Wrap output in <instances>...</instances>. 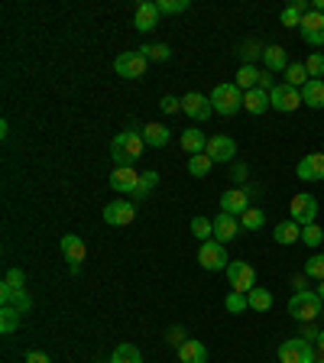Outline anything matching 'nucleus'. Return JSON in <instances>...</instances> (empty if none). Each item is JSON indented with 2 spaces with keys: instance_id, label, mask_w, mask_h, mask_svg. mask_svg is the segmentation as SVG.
I'll return each mask as SVG.
<instances>
[{
  "instance_id": "nucleus-28",
  "label": "nucleus",
  "mask_w": 324,
  "mask_h": 363,
  "mask_svg": "<svg viewBox=\"0 0 324 363\" xmlns=\"http://www.w3.org/2000/svg\"><path fill=\"white\" fill-rule=\"evenodd\" d=\"M259 78H263V72H259L256 65H240L237 88H240V91H253V88H259Z\"/></svg>"
},
{
  "instance_id": "nucleus-15",
  "label": "nucleus",
  "mask_w": 324,
  "mask_h": 363,
  "mask_svg": "<svg viewBox=\"0 0 324 363\" xmlns=\"http://www.w3.org/2000/svg\"><path fill=\"white\" fill-rule=\"evenodd\" d=\"M247 208H253V204H250V192H247V188H227V192L221 194V211L224 214L240 218Z\"/></svg>"
},
{
  "instance_id": "nucleus-12",
  "label": "nucleus",
  "mask_w": 324,
  "mask_h": 363,
  "mask_svg": "<svg viewBox=\"0 0 324 363\" xmlns=\"http://www.w3.org/2000/svg\"><path fill=\"white\" fill-rule=\"evenodd\" d=\"M302 39H305L308 46H324V13H318V10H308L305 17H302Z\"/></svg>"
},
{
  "instance_id": "nucleus-33",
  "label": "nucleus",
  "mask_w": 324,
  "mask_h": 363,
  "mask_svg": "<svg viewBox=\"0 0 324 363\" xmlns=\"http://www.w3.org/2000/svg\"><path fill=\"white\" fill-rule=\"evenodd\" d=\"M107 363H143V354H140L133 344H120Z\"/></svg>"
},
{
  "instance_id": "nucleus-44",
  "label": "nucleus",
  "mask_w": 324,
  "mask_h": 363,
  "mask_svg": "<svg viewBox=\"0 0 324 363\" xmlns=\"http://www.w3.org/2000/svg\"><path fill=\"white\" fill-rule=\"evenodd\" d=\"M4 282H7V286H13V289H26V286H23V282H26L23 270H17V266H10L7 276H4Z\"/></svg>"
},
{
  "instance_id": "nucleus-48",
  "label": "nucleus",
  "mask_w": 324,
  "mask_h": 363,
  "mask_svg": "<svg viewBox=\"0 0 324 363\" xmlns=\"http://www.w3.org/2000/svg\"><path fill=\"white\" fill-rule=\"evenodd\" d=\"M26 363H52V360L43 354V350H29V354H26Z\"/></svg>"
},
{
  "instance_id": "nucleus-50",
  "label": "nucleus",
  "mask_w": 324,
  "mask_h": 363,
  "mask_svg": "<svg viewBox=\"0 0 324 363\" xmlns=\"http://www.w3.org/2000/svg\"><path fill=\"white\" fill-rule=\"evenodd\" d=\"M315 10L318 13H324V0H315Z\"/></svg>"
},
{
  "instance_id": "nucleus-39",
  "label": "nucleus",
  "mask_w": 324,
  "mask_h": 363,
  "mask_svg": "<svg viewBox=\"0 0 324 363\" xmlns=\"http://www.w3.org/2000/svg\"><path fill=\"white\" fill-rule=\"evenodd\" d=\"M224 305H227V312H231V315H243L250 308V302H247V296H243V292H231Z\"/></svg>"
},
{
  "instance_id": "nucleus-8",
  "label": "nucleus",
  "mask_w": 324,
  "mask_h": 363,
  "mask_svg": "<svg viewBox=\"0 0 324 363\" xmlns=\"http://www.w3.org/2000/svg\"><path fill=\"white\" fill-rule=\"evenodd\" d=\"M137 218V202H127V198H117V202L104 204V220L111 227H127Z\"/></svg>"
},
{
  "instance_id": "nucleus-16",
  "label": "nucleus",
  "mask_w": 324,
  "mask_h": 363,
  "mask_svg": "<svg viewBox=\"0 0 324 363\" xmlns=\"http://www.w3.org/2000/svg\"><path fill=\"white\" fill-rule=\"evenodd\" d=\"M208 156H211V162H231L234 156H237V143H234L231 136H224V133H217V136H208Z\"/></svg>"
},
{
  "instance_id": "nucleus-46",
  "label": "nucleus",
  "mask_w": 324,
  "mask_h": 363,
  "mask_svg": "<svg viewBox=\"0 0 324 363\" xmlns=\"http://www.w3.org/2000/svg\"><path fill=\"white\" fill-rule=\"evenodd\" d=\"M318 334H321V331L315 328V321H308V324H302V334H299V338H305L308 344H315V341H318Z\"/></svg>"
},
{
  "instance_id": "nucleus-32",
  "label": "nucleus",
  "mask_w": 324,
  "mask_h": 363,
  "mask_svg": "<svg viewBox=\"0 0 324 363\" xmlns=\"http://www.w3.org/2000/svg\"><path fill=\"white\" fill-rule=\"evenodd\" d=\"M211 169H214V162H211V156H208V152H198V156H191V159H188V176L205 178Z\"/></svg>"
},
{
  "instance_id": "nucleus-36",
  "label": "nucleus",
  "mask_w": 324,
  "mask_h": 363,
  "mask_svg": "<svg viewBox=\"0 0 324 363\" xmlns=\"http://www.w3.org/2000/svg\"><path fill=\"white\" fill-rule=\"evenodd\" d=\"M156 182H159V172H143V176H140V185H137V192H133V202H140V198H146V194L153 192L156 188Z\"/></svg>"
},
{
  "instance_id": "nucleus-40",
  "label": "nucleus",
  "mask_w": 324,
  "mask_h": 363,
  "mask_svg": "<svg viewBox=\"0 0 324 363\" xmlns=\"http://www.w3.org/2000/svg\"><path fill=\"white\" fill-rule=\"evenodd\" d=\"M156 7H159V13H172L175 17V13H185L191 4L188 0H156Z\"/></svg>"
},
{
  "instance_id": "nucleus-43",
  "label": "nucleus",
  "mask_w": 324,
  "mask_h": 363,
  "mask_svg": "<svg viewBox=\"0 0 324 363\" xmlns=\"http://www.w3.org/2000/svg\"><path fill=\"white\" fill-rule=\"evenodd\" d=\"M263 52L266 49H259V43H247V46H243V52H240V55H243V65H253V62L259 59Z\"/></svg>"
},
{
  "instance_id": "nucleus-27",
  "label": "nucleus",
  "mask_w": 324,
  "mask_h": 363,
  "mask_svg": "<svg viewBox=\"0 0 324 363\" xmlns=\"http://www.w3.org/2000/svg\"><path fill=\"white\" fill-rule=\"evenodd\" d=\"M182 150L188 152V156H198V152L208 150V136L201 133V130H185L182 133Z\"/></svg>"
},
{
  "instance_id": "nucleus-38",
  "label": "nucleus",
  "mask_w": 324,
  "mask_h": 363,
  "mask_svg": "<svg viewBox=\"0 0 324 363\" xmlns=\"http://www.w3.org/2000/svg\"><path fill=\"white\" fill-rule=\"evenodd\" d=\"M321 240H324V230L318 227V224L302 227V244H305V246H321Z\"/></svg>"
},
{
  "instance_id": "nucleus-31",
  "label": "nucleus",
  "mask_w": 324,
  "mask_h": 363,
  "mask_svg": "<svg viewBox=\"0 0 324 363\" xmlns=\"http://www.w3.org/2000/svg\"><path fill=\"white\" fill-rule=\"evenodd\" d=\"M20 308H13V305H4L0 308V334H13V331L20 328Z\"/></svg>"
},
{
  "instance_id": "nucleus-47",
  "label": "nucleus",
  "mask_w": 324,
  "mask_h": 363,
  "mask_svg": "<svg viewBox=\"0 0 324 363\" xmlns=\"http://www.w3.org/2000/svg\"><path fill=\"white\" fill-rule=\"evenodd\" d=\"M169 344L175 347V344H185V328H172L169 331Z\"/></svg>"
},
{
  "instance_id": "nucleus-14",
  "label": "nucleus",
  "mask_w": 324,
  "mask_h": 363,
  "mask_svg": "<svg viewBox=\"0 0 324 363\" xmlns=\"http://www.w3.org/2000/svg\"><path fill=\"white\" fill-rule=\"evenodd\" d=\"M133 26H137L140 33H153L156 26H159V7H156L153 0H140L137 10H133Z\"/></svg>"
},
{
  "instance_id": "nucleus-29",
  "label": "nucleus",
  "mask_w": 324,
  "mask_h": 363,
  "mask_svg": "<svg viewBox=\"0 0 324 363\" xmlns=\"http://www.w3.org/2000/svg\"><path fill=\"white\" fill-rule=\"evenodd\" d=\"M282 75H285V85L299 88V91L308 85V68H305V62H289V68H285Z\"/></svg>"
},
{
  "instance_id": "nucleus-49",
  "label": "nucleus",
  "mask_w": 324,
  "mask_h": 363,
  "mask_svg": "<svg viewBox=\"0 0 324 363\" xmlns=\"http://www.w3.org/2000/svg\"><path fill=\"white\" fill-rule=\"evenodd\" d=\"M315 347H318V350H321V354H324V331H321V334H318V341H315Z\"/></svg>"
},
{
  "instance_id": "nucleus-6",
  "label": "nucleus",
  "mask_w": 324,
  "mask_h": 363,
  "mask_svg": "<svg viewBox=\"0 0 324 363\" xmlns=\"http://www.w3.org/2000/svg\"><path fill=\"white\" fill-rule=\"evenodd\" d=\"M198 263H201V270H208V272L227 270V266H231V263H227V246L217 244V240H205V244L198 246Z\"/></svg>"
},
{
  "instance_id": "nucleus-7",
  "label": "nucleus",
  "mask_w": 324,
  "mask_h": 363,
  "mask_svg": "<svg viewBox=\"0 0 324 363\" xmlns=\"http://www.w3.org/2000/svg\"><path fill=\"white\" fill-rule=\"evenodd\" d=\"M227 279H231L234 292H243V296H250L256 289V270L250 266V263L243 260H231V266H227Z\"/></svg>"
},
{
  "instance_id": "nucleus-42",
  "label": "nucleus",
  "mask_w": 324,
  "mask_h": 363,
  "mask_svg": "<svg viewBox=\"0 0 324 363\" xmlns=\"http://www.w3.org/2000/svg\"><path fill=\"white\" fill-rule=\"evenodd\" d=\"M305 68H308V78H324V55H321V52L308 55V59H305Z\"/></svg>"
},
{
  "instance_id": "nucleus-2",
  "label": "nucleus",
  "mask_w": 324,
  "mask_h": 363,
  "mask_svg": "<svg viewBox=\"0 0 324 363\" xmlns=\"http://www.w3.org/2000/svg\"><path fill=\"white\" fill-rule=\"evenodd\" d=\"M208 98H211L214 114H221V117H234V114L243 110V91L237 88V81H224V85H217Z\"/></svg>"
},
{
  "instance_id": "nucleus-20",
  "label": "nucleus",
  "mask_w": 324,
  "mask_h": 363,
  "mask_svg": "<svg viewBox=\"0 0 324 363\" xmlns=\"http://www.w3.org/2000/svg\"><path fill=\"white\" fill-rule=\"evenodd\" d=\"M273 107V101H269V91H263V88H253V91H243V110H250L253 117H259V114H266V110Z\"/></svg>"
},
{
  "instance_id": "nucleus-41",
  "label": "nucleus",
  "mask_w": 324,
  "mask_h": 363,
  "mask_svg": "<svg viewBox=\"0 0 324 363\" xmlns=\"http://www.w3.org/2000/svg\"><path fill=\"white\" fill-rule=\"evenodd\" d=\"M305 276H311V279L321 282V279H324V253H315L311 260L305 263Z\"/></svg>"
},
{
  "instance_id": "nucleus-10",
  "label": "nucleus",
  "mask_w": 324,
  "mask_h": 363,
  "mask_svg": "<svg viewBox=\"0 0 324 363\" xmlns=\"http://www.w3.org/2000/svg\"><path fill=\"white\" fill-rule=\"evenodd\" d=\"M269 101H273V107L279 110V114H292V110L302 107V91L282 81V85H276L273 91H269Z\"/></svg>"
},
{
  "instance_id": "nucleus-35",
  "label": "nucleus",
  "mask_w": 324,
  "mask_h": 363,
  "mask_svg": "<svg viewBox=\"0 0 324 363\" xmlns=\"http://www.w3.org/2000/svg\"><path fill=\"white\" fill-rule=\"evenodd\" d=\"M191 234H195L201 244H205V240H214V220L201 218V214H198V218H191Z\"/></svg>"
},
{
  "instance_id": "nucleus-3",
  "label": "nucleus",
  "mask_w": 324,
  "mask_h": 363,
  "mask_svg": "<svg viewBox=\"0 0 324 363\" xmlns=\"http://www.w3.org/2000/svg\"><path fill=\"white\" fill-rule=\"evenodd\" d=\"M289 315H292L295 321H302V324L315 321L318 315H324L321 296H318V292H305V289H299V292L289 298Z\"/></svg>"
},
{
  "instance_id": "nucleus-23",
  "label": "nucleus",
  "mask_w": 324,
  "mask_h": 363,
  "mask_svg": "<svg viewBox=\"0 0 324 363\" xmlns=\"http://www.w3.org/2000/svg\"><path fill=\"white\" fill-rule=\"evenodd\" d=\"M273 240L276 244H282V246H289V244H299L302 240V227L295 224V220H282V224H276V230H273Z\"/></svg>"
},
{
  "instance_id": "nucleus-45",
  "label": "nucleus",
  "mask_w": 324,
  "mask_h": 363,
  "mask_svg": "<svg viewBox=\"0 0 324 363\" xmlns=\"http://www.w3.org/2000/svg\"><path fill=\"white\" fill-rule=\"evenodd\" d=\"M159 107H162V114H175V110H182V98H172V94H166L159 101Z\"/></svg>"
},
{
  "instance_id": "nucleus-21",
  "label": "nucleus",
  "mask_w": 324,
  "mask_h": 363,
  "mask_svg": "<svg viewBox=\"0 0 324 363\" xmlns=\"http://www.w3.org/2000/svg\"><path fill=\"white\" fill-rule=\"evenodd\" d=\"M302 104H305V107H315V110L324 107V81L321 78H308V85L302 88Z\"/></svg>"
},
{
  "instance_id": "nucleus-34",
  "label": "nucleus",
  "mask_w": 324,
  "mask_h": 363,
  "mask_svg": "<svg viewBox=\"0 0 324 363\" xmlns=\"http://www.w3.org/2000/svg\"><path fill=\"white\" fill-rule=\"evenodd\" d=\"M263 224H266L263 208H247V211L240 214V227H247V230H259Z\"/></svg>"
},
{
  "instance_id": "nucleus-4",
  "label": "nucleus",
  "mask_w": 324,
  "mask_h": 363,
  "mask_svg": "<svg viewBox=\"0 0 324 363\" xmlns=\"http://www.w3.org/2000/svg\"><path fill=\"white\" fill-rule=\"evenodd\" d=\"M279 360L282 363H315V344H308L305 338H289L279 344Z\"/></svg>"
},
{
  "instance_id": "nucleus-51",
  "label": "nucleus",
  "mask_w": 324,
  "mask_h": 363,
  "mask_svg": "<svg viewBox=\"0 0 324 363\" xmlns=\"http://www.w3.org/2000/svg\"><path fill=\"white\" fill-rule=\"evenodd\" d=\"M318 296H321V302H324V279L318 282Z\"/></svg>"
},
{
  "instance_id": "nucleus-13",
  "label": "nucleus",
  "mask_w": 324,
  "mask_h": 363,
  "mask_svg": "<svg viewBox=\"0 0 324 363\" xmlns=\"http://www.w3.org/2000/svg\"><path fill=\"white\" fill-rule=\"evenodd\" d=\"M111 188L114 192H120V194H130L133 198V192H137V185H140V176H137V169L133 166H117V169L111 172Z\"/></svg>"
},
{
  "instance_id": "nucleus-19",
  "label": "nucleus",
  "mask_w": 324,
  "mask_h": 363,
  "mask_svg": "<svg viewBox=\"0 0 324 363\" xmlns=\"http://www.w3.org/2000/svg\"><path fill=\"white\" fill-rule=\"evenodd\" d=\"M240 234V220L234 218V214H217V218H214V240H217V244H231L234 237Z\"/></svg>"
},
{
  "instance_id": "nucleus-9",
  "label": "nucleus",
  "mask_w": 324,
  "mask_h": 363,
  "mask_svg": "<svg viewBox=\"0 0 324 363\" xmlns=\"http://www.w3.org/2000/svg\"><path fill=\"white\" fill-rule=\"evenodd\" d=\"M146 65H149V59H146L140 49L137 52H120L117 62H114V72H117L120 78H143Z\"/></svg>"
},
{
  "instance_id": "nucleus-24",
  "label": "nucleus",
  "mask_w": 324,
  "mask_h": 363,
  "mask_svg": "<svg viewBox=\"0 0 324 363\" xmlns=\"http://www.w3.org/2000/svg\"><path fill=\"white\" fill-rule=\"evenodd\" d=\"M140 133H143V140H146V146H166L172 140V133H169V127L166 124H146V127H140Z\"/></svg>"
},
{
  "instance_id": "nucleus-11",
  "label": "nucleus",
  "mask_w": 324,
  "mask_h": 363,
  "mask_svg": "<svg viewBox=\"0 0 324 363\" xmlns=\"http://www.w3.org/2000/svg\"><path fill=\"white\" fill-rule=\"evenodd\" d=\"M182 114H188L191 120H201V124H205V120L214 114L211 98L201 94V91H188L185 98H182Z\"/></svg>"
},
{
  "instance_id": "nucleus-26",
  "label": "nucleus",
  "mask_w": 324,
  "mask_h": 363,
  "mask_svg": "<svg viewBox=\"0 0 324 363\" xmlns=\"http://www.w3.org/2000/svg\"><path fill=\"white\" fill-rule=\"evenodd\" d=\"M305 13H308V4H305V0H292V4H289V7H285V10H282V26H289V29H299V26H302V17H305Z\"/></svg>"
},
{
  "instance_id": "nucleus-22",
  "label": "nucleus",
  "mask_w": 324,
  "mask_h": 363,
  "mask_svg": "<svg viewBox=\"0 0 324 363\" xmlns=\"http://www.w3.org/2000/svg\"><path fill=\"white\" fill-rule=\"evenodd\" d=\"M179 363H208V347L201 341H185L179 344Z\"/></svg>"
},
{
  "instance_id": "nucleus-18",
  "label": "nucleus",
  "mask_w": 324,
  "mask_h": 363,
  "mask_svg": "<svg viewBox=\"0 0 324 363\" xmlns=\"http://www.w3.org/2000/svg\"><path fill=\"white\" fill-rule=\"evenodd\" d=\"M59 246H62V256L69 260V266H81V263H85L88 246H85V240H81L78 234H65L59 240Z\"/></svg>"
},
{
  "instance_id": "nucleus-25",
  "label": "nucleus",
  "mask_w": 324,
  "mask_h": 363,
  "mask_svg": "<svg viewBox=\"0 0 324 363\" xmlns=\"http://www.w3.org/2000/svg\"><path fill=\"white\" fill-rule=\"evenodd\" d=\"M263 62H266V72H285L289 68V52L282 46H266Z\"/></svg>"
},
{
  "instance_id": "nucleus-17",
  "label": "nucleus",
  "mask_w": 324,
  "mask_h": 363,
  "mask_svg": "<svg viewBox=\"0 0 324 363\" xmlns=\"http://www.w3.org/2000/svg\"><path fill=\"white\" fill-rule=\"evenodd\" d=\"M302 182H321L324 178V152H308L305 159L295 166Z\"/></svg>"
},
{
  "instance_id": "nucleus-53",
  "label": "nucleus",
  "mask_w": 324,
  "mask_h": 363,
  "mask_svg": "<svg viewBox=\"0 0 324 363\" xmlns=\"http://www.w3.org/2000/svg\"><path fill=\"white\" fill-rule=\"evenodd\" d=\"M97 363H101V360H97Z\"/></svg>"
},
{
  "instance_id": "nucleus-52",
  "label": "nucleus",
  "mask_w": 324,
  "mask_h": 363,
  "mask_svg": "<svg viewBox=\"0 0 324 363\" xmlns=\"http://www.w3.org/2000/svg\"><path fill=\"white\" fill-rule=\"evenodd\" d=\"M315 363H324V354H321V357H318V360H315Z\"/></svg>"
},
{
  "instance_id": "nucleus-30",
  "label": "nucleus",
  "mask_w": 324,
  "mask_h": 363,
  "mask_svg": "<svg viewBox=\"0 0 324 363\" xmlns=\"http://www.w3.org/2000/svg\"><path fill=\"white\" fill-rule=\"evenodd\" d=\"M247 302H250V308H253V312H269V308H273V292H269V289H263V286H256L253 292L247 296Z\"/></svg>"
},
{
  "instance_id": "nucleus-37",
  "label": "nucleus",
  "mask_w": 324,
  "mask_h": 363,
  "mask_svg": "<svg viewBox=\"0 0 324 363\" xmlns=\"http://www.w3.org/2000/svg\"><path fill=\"white\" fill-rule=\"evenodd\" d=\"M146 55V59L149 62H169L172 59V49L166 43H153V46H143V49H140Z\"/></svg>"
},
{
  "instance_id": "nucleus-1",
  "label": "nucleus",
  "mask_w": 324,
  "mask_h": 363,
  "mask_svg": "<svg viewBox=\"0 0 324 363\" xmlns=\"http://www.w3.org/2000/svg\"><path fill=\"white\" fill-rule=\"evenodd\" d=\"M143 152H146V140H143V133L133 127L111 140V159L117 162V166H137V162L143 159Z\"/></svg>"
},
{
  "instance_id": "nucleus-5",
  "label": "nucleus",
  "mask_w": 324,
  "mask_h": 363,
  "mask_svg": "<svg viewBox=\"0 0 324 363\" xmlns=\"http://www.w3.org/2000/svg\"><path fill=\"white\" fill-rule=\"evenodd\" d=\"M289 218L295 220L299 227L315 224V218H318V198H315V194H308V192H299L289 202Z\"/></svg>"
}]
</instances>
